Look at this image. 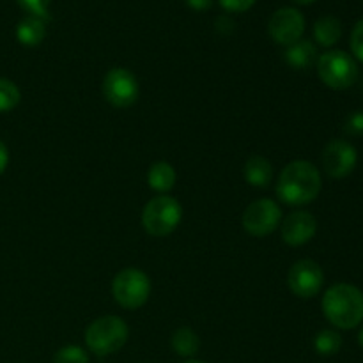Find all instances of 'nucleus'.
Wrapping results in <instances>:
<instances>
[{
	"instance_id": "22",
	"label": "nucleus",
	"mask_w": 363,
	"mask_h": 363,
	"mask_svg": "<svg viewBox=\"0 0 363 363\" xmlns=\"http://www.w3.org/2000/svg\"><path fill=\"white\" fill-rule=\"evenodd\" d=\"M52 0H18L21 7L28 13V16H35L41 18V20L48 21L50 14H48V6Z\"/></svg>"
},
{
	"instance_id": "15",
	"label": "nucleus",
	"mask_w": 363,
	"mask_h": 363,
	"mask_svg": "<svg viewBox=\"0 0 363 363\" xmlns=\"http://www.w3.org/2000/svg\"><path fill=\"white\" fill-rule=\"evenodd\" d=\"M176 170L170 163L167 162H156L152 163L151 169L147 172V183L158 194L165 195L167 191H170L176 184Z\"/></svg>"
},
{
	"instance_id": "23",
	"label": "nucleus",
	"mask_w": 363,
	"mask_h": 363,
	"mask_svg": "<svg viewBox=\"0 0 363 363\" xmlns=\"http://www.w3.org/2000/svg\"><path fill=\"white\" fill-rule=\"evenodd\" d=\"M351 50H353V55L357 57L360 62H363V20L358 21L354 25L353 32H351Z\"/></svg>"
},
{
	"instance_id": "12",
	"label": "nucleus",
	"mask_w": 363,
	"mask_h": 363,
	"mask_svg": "<svg viewBox=\"0 0 363 363\" xmlns=\"http://www.w3.org/2000/svg\"><path fill=\"white\" fill-rule=\"evenodd\" d=\"M318 220L308 211H294L280 225L284 243L289 247H301L315 236Z\"/></svg>"
},
{
	"instance_id": "19",
	"label": "nucleus",
	"mask_w": 363,
	"mask_h": 363,
	"mask_svg": "<svg viewBox=\"0 0 363 363\" xmlns=\"http://www.w3.org/2000/svg\"><path fill=\"white\" fill-rule=\"evenodd\" d=\"M314 347L323 357H332V354L339 353L342 347V337L335 330H323L315 335Z\"/></svg>"
},
{
	"instance_id": "14",
	"label": "nucleus",
	"mask_w": 363,
	"mask_h": 363,
	"mask_svg": "<svg viewBox=\"0 0 363 363\" xmlns=\"http://www.w3.org/2000/svg\"><path fill=\"white\" fill-rule=\"evenodd\" d=\"M245 179L248 184L257 188H266L273 179V165L264 156H250L245 163Z\"/></svg>"
},
{
	"instance_id": "4",
	"label": "nucleus",
	"mask_w": 363,
	"mask_h": 363,
	"mask_svg": "<svg viewBox=\"0 0 363 363\" xmlns=\"http://www.w3.org/2000/svg\"><path fill=\"white\" fill-rule=\"evenodd\" d=\"M183 218V208L169 195H158L145 204L142 211V225L155 238H165L177 229Z\"/></svg>"
},
{
	"instance_id": "13",
	"label": "nucleus",
	"mask_w": 363,
	"mask_h": 363,
	"mask_svg": "<svg viewBox=\"0 0 363 363\" xmlns=\"http://www.w3.org/2000/svg\"><path fill=\"white\" fill-rule=\"evenodd\" d=\"M318 48L308 39H300V41L287 46L286 50L287 64L294 69H307V67L318 64Z\"/></svg>"
},
{
	"instance_id": "11",
	"label": "nucleus",
	"mask_w": 363,
	"mask_h": 363,
	"mask_svg": "<svg viewBox=\"0 0 363 363\" xmlns=\"http://www.w3.org/2000/svg\"><path fill=\"white\" fill-rule=\"evenodd\" d=\"M357 162V149L346 140H332L321 155L323 169L333 179H342V177L350 176Z\"/></svg>"
},
{
	"instance_id": "8",
	"label": "nucleus",
	"mask_w": 363,
	"mask_h": 363,
	"mask_svg": "<svg viewBox=\"0 0 363 363\" xmlns=\"http://www.w3.org/2000/svg\"><path fill=\"white\" fill-rule=\"evenodd\" d=\"M280 218H282V211L275 201L259 199L245 209L243 227L250 236L264 238L279 229Z\"/></svg>"
},
{
	"instance_id": "1",
	"label": "nucleus",
	"mask_w": 363,
	"mask_h": 363,
	"mask_svg": "<svg viewBox=\"0 0 363 363\" xmlns=\"http://www.w3.org/2000/svg\"><path fill=\"white\" fill-rule=\"evenodd\" d=\"M321 186V174L314 163L296 160L284 167L280 172L277 195L287 206H305L318 199Z\"/></svg>"
},
{
	"instance_id": "20",
	"label": "nucleus",
	"mask_w": 363,
	"mask_h": 363,
	"mask_svg": "<svg viewBox=\"0 0 363 363\" xmlns=\"http://www.w3.org/2000/svg\"><path fill=\"white\" fill-rule=\"evenodd\" d=\"M21 94L16 84L7 78H0V113L11 112L20 103Z\"/></svg>"
},
{
	"instance_id": "29",
	"label": "nucleus",
	"mask_w": 363,
	"mask_h": 363,
	"mask_svg": "<svg viewBox=\"0 0 363 363\" xmlns=\"http://www.w3.org/2000/svg\"><path fill=\"white\" fill-rule=\"evenodd\" d=\"M358 342H360V346L363 347V328L360 330V335H358Z\"/></svg>"
},
{
	"instance_id": "17",
	"label": "nucleus",
	"mask_w": 363,
	"mask_h": 363,
	"mask_svg": "<svg viewBox=\"0 0 363 363\" xmlns=\"http://www.w3.org/2000/svg\"><path fill=\"white\" fill-rule=\"evenodd\" d=\"M340 35H342V25H340L339 18L323 16L315 21L314 38L321 46L330 48V46H333L339 41Z\"/></svg>"
},
{
	"instance_id": "10",
	"label": "nucleus",
	"mask_w": 363,
	"mask_h": 363,
	"mask_svg": "<svg viewBox=\"0 0 363 363\" xmlns=\"http://www.w3.org/2000/svg\"><path fill=\"white\" fill-rule=\"evenodd\" d=\"M268 32L279 45L291 46L300 41L305 32V18L294 7H282L275 11L268 21Z\"/></svg>"
},
{
	"instance_id": "5",
	"label": "nucleus",
	"mask_w": 363,
	"mask_h": 363,
	"mask_svg": "<svg viewBox=\"0 0 363 363\" xmlns=\"http://www.w3.org/2000/svg\"><path fill=\"white\" fill-rule=\"evenodd\" d=\"M112 294L123 308L137 311L144 307L151 296V280L142 269L124 268L113 279Z\"/></svg>"
},
{
	"instance_id": "6",
	"label": "nucleus",
	"mask_w": 363,
	"mask_h": 363,
	"mask_svg": "<svg viewBox=\"0 0 363 363\" xmlns=\"http://www.w3.org/2000/svg\"><path fill=\"white\" fill-rule=\"evenodd\" d=\"M318 74L330 89L344 91L357 82V60L342 50H330L318 59Z\"/></svg>"
},
{
	"instance_id": "25",
	"label": "nucleus",
	"mask_w": 363,
	"mask_h": 363,
	"mask_svg": "<svg viewBox=\"0 0 363 363\" xmlns=\"http://www.w3.org/2000/svg\"><path fill=\"white\" fill-rule=\"evenodd\" d=\"M347 131L350 133H363V113L357 112L350 117V123H347Z\"/></svg>"
},
{
	"instance_id": "24",
	"label": "nucleus",
	"mask_w": 363,
	"mask_h": 363,
	"mask_svg": "<svg viewBox=\"0 0 363 363\" xmlns=\"http://www.w3.org/2000/svg\"><path fill=\"white\" fill-rule=\"evenodd\" d=\"M255 4V0H220V6L229 13H245Z\"/></svg>"
},
{
	"instance_id": "18",
	"label": "nucleus",
	"mask_w": 363,
	"mask_h": 363,
	"mask_svg": "<svg viewBox=\"0 0 363 363\" xmlns=\"http://www.w3.org/2000/svg\"><path fill=\"white\" fill-rule=\"evenodd\" d=\"M199 347H201V342H199V337L194 330L183 326V328H177L176 332H174L172 350L176 351L179 357H184V358L195 357Z\"/></svg>"
},
{
	"instance_id": "9",
	"label": "nucleus",
	"mask_w": 363,
	"mask_h": 363,
	"mask_svg": "<svg viewBox=\"0 0 363 363\" xmlns=\"http://www.w3.org/2000/svg\"><path fill=\"white\" fill-rule=\"evenodd\" d=\"M287 284H289V289L294 296L308 300L321 291L323 284H325V273L315 261L301 259L291 266Z\"/></svg>"
},
{
	"instance_id": "3",
	"label": "nucleus",
	"mask_w": 363,
	"mask_h": 363,
	"mask_svg": "<svg viewBox=\"0 0 363 363\" xmlns=\"http://www.w3.org/2000/svg\"><path fill=\"white\" fill-rule=\"evenodd\" d=\"M130 330L119 315H103L94 319L85 330V344L96 357L117 353L128 342Z\"/></svg>"
},
{
	"instance_id": "27",
	"label": "nucleus",
	"mask_w": 363,
	"mask_h": 363,
	"mask_svg": "<svg viewBox=\"0 0 363 363\" xmlns=\"http://www.w3.org/2000/svg\"><path fill=\"white\" fill-rule=\"evenodd\" d=\"M184 2L195 11H206L213 6V0H184Z\"/></svg>"
},
{
	"instance_id": "7",
	"label": "nucleus",
	"mask_w": 363,
	"mask_h": 363,
	"mask_svg": "<svg viewBox=\"0 0 363 363\" xmlns=\"http://www.w3.org/2000/svg\"><path fill=\"white\" fill-rule=\"evenodd\" d=\"M140 94L138 80L126 67H113L103 78V96L116 108H128Z\"/></svg>"
},
{
	"instance_id": "21",
	"label": "nucleus",
	"mask_w": 363,
	"mask_h": 363,
	"mask_svg": "<svg viewBox=\"0 0 363 363\" xmlns=\"http://www.w3.org/2000/svg\"><path fill=\"white\" fill-rule=\"evenodd\" d=\"M53 363H89V354L78 346H64L55 353Z\"/></svg>"
},
{
	"instance_id": "26",
	"label": "nucleus",
	"mask_w": 363,
	"mask_h": 363,
	"mask_svg": "<svg viewBox=\"0 0 363 363\" xmlns=\"http://www.w3.org/2000/svg\"><path fill=\"white\" fill-rule=\"evenodd\" d=\"M7 163H9V151H7L6 144L0 140V176L6 172L7 169Z\"/></svg>"
},
{
	"instance_id": "2",
	"label": "nucleus",
	"mask_w": 363,
	"mask_h": 363,
	"mask_svg": "<svg viewBox=\"0 0 363 363\" xmlns=\"http://www.w3.org/2000/svg\"><path fill=\"white\" fill-rule=\"evenodd\" d=\"M323 312L337 328H357L363 321V293L351 284H335L323 296Z\"/></svg>"
},
{
	"instance_id": "30",
	"label": "nucleus",
	"mask_w": 363,
	"mask_h": 363,
	"mask_svg": "<svg viewBox=\"0 0 363 363\" xmlns=\"http://www.w3.org/2000/svg\"><path fill=\"white\" fill-rule=\"evenodd\" d=\"M184 363H206V362H201V360H188V362H184Z\"/></svg>"
},
{
	"instance_id": "16",
	"label": "nucleus",
	"mask_w": 363,
	"mask_h": 363,
	"mask_svg": "<svg viewBox=\"0 0 363 363\" xmlns=\"http://www.w3.org/2000/svg\"><path fill=\"white\" fill-rule=\"evenodd\" d=\"M46 35V21L41 18L27 16L18 23L16 38L25 46H38Z\"/></svg>"
},
{
	"instance_id": "28",
	"label": "nucleus",
	"mask_w": 363,
	"mask_h": 363,
	"mask_svg": "<svg viewBox=\"0 0 363 363\" xmlns=\"http://www.w3.org/2000/svg\"><path fill=\"white\" fill-rule=\"evenodd\" d=\"M293 2H296V4H312V2H315V0H293Z\"/></svg>"
}]
</instances>
